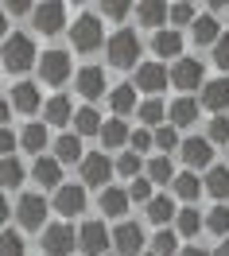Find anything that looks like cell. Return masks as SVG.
Returning <instances> with one entry per match:
<instances>
[{
	"instance_id": "6da1fadb",
	"label": "cell",
	"mask_w": 229,
	"mask_h": 256,
	"mask_svg": "<svg viewBox=\"0 0 229 256\" xmlns=\"http://www.w3.org/2000/svg\"><path fill=\"white\" fill-rule=\"evenodd\" d=\"M0 58H4V66L12 70V74H24V70H32L35 62H39V50H35V39L24 32H12L4 43H0Z\"/></svg>"
},
{
	"instance_id": "7a4b0ae2",
	"label": "cell",
	"mask_w": 229,
	"mask_h": 256,
	"mask_svg": "<svg viewBox=\"0 0 229 256\" xmlns=\"http://www.w3.org/2000/svg\"><path fill=\"white\" fill-rule=\"evenodd\" d=\"M70 43H74V50H82V54H94V50L105 43V28H101L98 16H78L74 20V28H70Z\"/></svg>"
},
{
	"instance_id": "3957f363",
	"label": "cell",
	"mask_w": 229,
	"mask_h": 256,
	"mask_svg": "<svg viewBox=\"0 0 229 256\" xmlns=\"http://www.w3.org/2000/svg\"><path fill=\"white\" fill-rule=\"evenodd\" d=\"M105 50H109V66L128 70V66H136V58H140V39H136V32H116Z\"/></svg>"
},
{
	"instance_id": "277c9868",
	"label": "cell",
	"mask_w": 229,
	"mask_h": 256,
	"mask_svg": "<svg viewBox=\"0 0 229 256\" xmlns=\"http://www.w3.org/2000/svg\"><path fill=\"white\" fill-rule=\"evenodd\" d=\"M74 248H78V233H74L66 222L43 229V256H70Z\"/></svg>"
},
{
	"instance_id": "5b68a950",
	"label": "cell",
	"mask_w": 229,
	"mask_h": 256,
	"mask_svg": "<svg viewBox=\"0 0 229 256\" xmlns=\"http://www.w3.org/2000/svg\"><path fill=\"white\" fill-rule=\"evenodd\" d=\"M35 66H39V78L47 82V86H62L70 78V54L66 50H43Z\"/></svg>"
},
{
	"instance_id": "8992f818",
	"label": "cell",
	"mask_w": 229,
	"mask_h": 256,
	"mask_svg": "<svg viewBox=\"0 0 229 256\" xmlns=\"http://www.w3.org/2000/svg\"><path fill=\"white\" fill-rule=\"evenodd\" d=\"M109 244H113V237L105 233V225H101V222H86L82 229H78V248H82L86 256H105Z\"/></svg>"
},
{
	"instance_id": "52a82bcc",
	"label": "cell",
	"mask_w": 229,
	"mask_h": 256,
	"mask_svg": "<svg viewBox=\"0 0 229 256\" xmlns=\"http://www.w3.org/2000/svg\"><path fill=\"white\" fill-rule=\"evenodd\" d=\"M43 218H47L43 194H24L16 202V222L24 225V229H43Z\"/></svg>"
},
{
	"instance_id": "ba28073f",
	"label": "cell",
	"mask_w": 229,
	"mask_h": 256,
	"mask_svg": "<svg viewBox=\"0 0 229 256\" xmlns=\"http://www.w3.org/2000/svg\"><path fill=\"white\" fill-rule=\"evenodd\" d=\"M116 244V252L120 256H140L144 252V229L140 225H132V222H120L116 225V233H109Z\"/></svg>"
},
{
	"instance_id": "9c48e42d",
	"label": "cell",
	"mask_w": 229,
	"mask_h": 256,
	"mask_svg": "<svg viewBox=\"0 0 229 256\" xmlns=\"http://www.w3.org/2000/svg\"><path fill=\"white\" fill-rule=\"evenodd\" d=\"M32 20L43 35H58L66 28V4H39L32 8Z\"/></svg>"
},
{
	"instance_id": "30bf717a",
	"label": "cell",
	"mask_w": 229,
	"mask_h": 256,
	"mask_svg": "<svg viewBox=\"0 0 229 256\" xmlns=\"http://www.w3.org/2000/svg\"><path fill=\"white\" fill-rule=\"evenodd\" d=\"M109 175H113V163L105 160V152L82 156V182H86V186H101V190H105Z\"/></svg>"
},
{
	"instance_id": "8fae6325",
	"label": "cell",
	"mask_w": 229,
	"mask_h": 256,
	"mask_svg": "<svg viewBox=\"0 0 229 256\" xmlns=\"http://www.w3.org/2000/svg\"><path fill=\"white\" fill-rule=\"evenodd\" d=\"M179 152H182V163H186V167H210V160H214V144L206 136H186V140H179Z\"/></svg>"
},
{
	"instance_id": "7c38bea8",
	"label": "cell",
	"mask_w": 229,
	"mask_h": 256,
	"mask_svg": "<svg viewBox=\"0 0 229 256\" xmlns=\"http://www.w3.org/2000/svg\"><path fill=\"white\" fill-rule=\"evenodd\" d=\"M136 90H144V94L167 90V66L164 62H140L136 66Z\"/></svg>"
},
{
	"instance_id": "4fadbf2b",
	"label": "cell",
	"mask_w": 229,
	"mask_h": 256,
	"mask_svg": "<svg viewBox=\"0 0 229 256\" xmlns=\"http://www.w3.org/2000/svg\"><path fill=\"white\" fill-rule=\"evenodd\" d=\"M54 210H58L62 218H74V214H82V210H86V186L62 182V186H58V194H54Z\"/></svg>"
},
{
	"instance_id": "5bb4252c",
	"label": "cell",
	"mask_w": 229,
	"mask_h": 256,
	"mask_svg": "<svg viewBox=\"0 0 229 256\" xmlns=\"http://www.w3.org/2000/svg\"><path fill=\"white\" fill-rule=\"evenodd\" d=\"M171 82H175L179 90H198V86H206L202 62H198V58H179L175 70H171Z\"/></svg>"
},
{
	"instance_id": "9a60e30c",
	"label": "cell",
	"mask_w": 229,
	"mask_h": 256,
	"mask_svg": "<svg viewBox=\"0 0 229 256\" xmlns=\"http://www.w3.org/2000/svg\"><path fill=\"white\" fill-rule=\"evenodd\" d=\"M202 105H206L210 112H218V116H222V112L229 109V78L206 82V86H202Z\"/></svg>"
},
{
	"instance_id": "2e32d148",
	"label": "cell",
	"mask_w": 229,
	"mask_h": 256,
	"mask_svg": "<svg viewBox=\"0 0 229 256\" xmlns=\"http://www.w3.org/2000/svg\"><path fill=\"white\" fill-rule=\"evenodd\" d=\"M32 175L39 186H62V163L54 160V156H39L32 167Z\"/></svg>"
},
{
	"instance_id": "e0dca14e",
	"label": "cell",
	"mask_w": 229,
	"mask_h": 256,
	"mask_svg": "<svg viewBox=\"0 0 229 256\" xmlns=\"http://www.w3.org/2000/svg\"><path fill=\"white\" fill-rule=\"evenodd\" d=\"M78 94L86 97V101H98L101 94H105V74H101L98 66H86V70H78Z\"/></svg>"
},
{
	"instance_id": "ac0fdd59",
	"label": "cell",
	"mask_w": 229,
	"mask_h": 256,
	"mask_svg": "<svg viewBox=\"0 0 229 256\" xmlns=\"http://www.w3.org/2000/svg\"><path fill=\"white\" fill-rule=\"evenodd\" d=\"M8 105L20 109V112H35L43 105V97H39V90H35L32 82H20V86H12V101H8Z\"/></svg>"
},
{
	"instance_id": "d6986e66",
	"label": "cell",
	"mask_w": 229,
	"mask_h": 256,
	"mask_svg": "<svg viewBox=\"0 0 229 256\" xmlns=\"http://www.w3.org/2000/svg\"><path fill=\"white\" fill-rule=\"evenodd\" d=\"M152 47H156V54H160V58H179V54H182V35L175 32V28H160Z\"/></svg>"
},
{
	"instance_id": "ffe728a7",
	"label": "cell",
	"mask_w": 229,
	"mask_h": 256,
	"mask_svg": "<svg viewBox=\"0 0 229 256\" xmlns=\"http://www.w3.org/2000/svg\"><path fill=\"white\" fill-rule=\"evenodd\" d=\"M43 120L47 124H70L74 120V105H70V97H50L47 105H43Z\"/></svg>"
},
{
	"instance_id": "44dd1931",
	"label": "cell",
	"mask_w": 229,
	"mask_h": 256,
	"mask_svg": "<svg viewBox=\"0 0 229 256\" xmlns=\"http://www.w3.org/2000/svg\"><path fill=\"white\" fill-rule=\"evenodd\" d=\"M101 144H105V152H116V148H124L128 144V124H124V120H105V124H101Z\"/></svg>"
},
{
	"instance_id": "7402d4cb",
	"label": "cell",
	"mask_w": 229,
	"mask_h": 256,
	"mask_svg": "<svg viewBox=\"0 0 229 256\" xmlns=\"http://www.w3.org/2000/svg\"><path fill=\"white\" fill-rule=\"evenodd\" d=\"M101 214L105 218H124L128 214V194L116 190V186H105L101 190Z\"/></svg>"
},
{
	"instance_id": "603a6c76",
	"label": "cell",
	"mask_w": 229,
	"mask_h": 256,
	"mask_svg": "<svg viewBox=\"0 0 229 256\" xmlns=\"http://www.w3.org/2000/svg\"><path fill=\"white\" fill-rule=\"evenodd\" d=\"M136 20H140L144 28H164V24H167V4H160V0H144V4H136Z\"/></svg>"
},
{
	"instance_id": "cb8c5ba5",
	"label": "cell",
	"mask_w": 229,
	"mask_h": 256,
	"mask_svg": "<svg viewBox=\"0 0 229 256\" xmlns=\"http://www.w3.org/2000/svg\"><path fill=\"white\" fill-rule=\"evenodd\" d=\"M167 116H171V124H175V128H190V124H194V116H198V101H194V97H179Z\"/></svg>"
},
{
	"instance_id": "d4e9b609",
	"label": "cell",
	"mask_w": 229,
	"mask_h": 256,
	"mask_svg": "<svg viewBox=\"0 0 229 256\" xmlns=\"http://www.w3.org/2000/svg\"><path fill=\"white\" fill-rule=\"evenodd\" d=\"M202 190H210L218 202H226V198H229V167H210V171H206V182H202Z\"/></svg>"
},
{
	"instance_id": "484cf974",
	"label": "cell",
	"mask_w": 229,
	"mask_h": 256,
	"mask_svg": "<svg viewBox=\"0 0 229 256\" xmlns=\"http://www.w3.org/2000/svg\"><path fill=\"white\" fill-rule=\"evenodd\" d=\"M175 214H179V210H175V202H171L167 194H152V202H148V218L160 225V229H164V225L171 222Z\"/></svg>"
},
{
	"instance_id": "4316f807",
	"label": "cell",
	"mask_w": 229,
	"mask_h": 256,
	"mask_svg": "<svg viewBox=\"0 0 229 256\" xmlns=\"http://www.w3.org/2000/svg\"><path fill=\"white\" fill-rule=\"evenodd\" d=\"M109 105H113L116 116H128L136 109V86H113V94H109Z\"/></svg>"
},
{
	"instance_id": "83f0119b",
	"label": "cell",
	"mask_w": 229,
	"mask_h": 256,
	"mask_svg": "<svg viewBox=\"0 0 229 256\" xmlns=\"http://www.w3.org/2000/svg\"><path fill=\"white\" fill-rule=\"evenodd\" d=\"M190 28H194V43H198V47H206V43H218V39H222L218 20H214V16H198Z\"/></svg>"
},
{
	"instance_id": "f1b7e54d",
	"label": "cell",
	"mask_w": 229,
	"mask_h": 256,
	"mask_svg": "<svg viewBox=\"0 0 229 256\" xmlns=\"http://www.w3.org/2000/svg\"><path fill=\"white\" fill-rule=\"evenodd\" d=\"M171 190L179 194V198H186V202H194L198 194H202V182H198V175H194V171H182V175H175Z\"/></svg>"
},
{
	"instance_id": "f546056e",
	"label": "cell",
	"mask_w": 229,
	"mask_h": 256,
	"mask_svg": "<svg viewBox=\"0 0 229 256\" xmlns=\"http://www.w3.org/2000/svg\"><path fill=\"white\" fill-rule=\"evenodd\" d=\"M20 144L28 148V152H39V156H43V148H47V124H39V120L28 124L20 132Z\"/></svg>"
},
{
	"instance_id": "4dcf8cb0",
	"label": "cell",
	"mask_w": 229,
	"mask_h": 256,
	"mask_svg": "<svg viewBox=\"0 0 229 256\" xmlns=\"http://www.w3.org/2000/svg\"><path fill=\"white\" fill-rule=\"evenodd\" d=\"M54 160L58 163L82 160V140H78V136H58V140H54Z\"/></svg>"
},
{
	"instance_id": "1f68e13d",
	"label": "cell",
	"mask_w": 229,
	"mask_h": 256,
	"mask_svg": "<svg viewBox=\"0 0 229 256\" xmlns=\"http://www.w3.org/2000/svg\"><path fill=\"white\" fill-rule=\"evenodd\" d=\"M20 182H24V163L12 160V156L0 160V186H4V190H16Z\"/></svg>"
},
{
	"instance_id": "d6a6232c",
	"label": "cell",
	"mask_w": 229,
	"mask_h": 256,
	"mask_svg": "<svg viewBox=\"0 0 229 256\" xmlns=\"http://www.w3.org/2000/svg\"><path fill=\"white\" fill-rule=\"evenodd\" d=\"M74 132H78V136H98V132H101V116L90 109V105L78 109V112H74Z\"/></svg>"
},
{
	"instance_id": "836d02e7",
	"label": "cell",
	"mask_w": 229,
	"mask_h": 256,
	"mask_svg": "<svg viewBox=\"0 0 229 256\" xmlns=\"http://www.w3.org/2000/svg\"><path fill=\"white\" fill-rule=\"evenodd\" d=\"M148 182H175V167H171L167 156H160V160L148 163Z\"/></svg>"
},
{
	"instance_id": "e575fe53",
	"label": "cell",
	"mask_w": 229,
	"mask_h": 256,
	"mask_svg": "<svg viewBox=\"0 0 229 256\" xmlns=\"http://www.w3.org/2000/svg\"><path fill=\"white\" fill-rule=\"evenodd\" d=\"M136 116H140L144 124H160V120L167 116V109H164V101H160V97H148L144 105L136 109Z\"/></svg>"
},
{
	"instance_id": "d590c367",
	"label": "cell",
	"mask_w": 229,
	"mask_h": 256,
	"mask_svg": "<svg viewBox=\"0 0 229 256\" xmlns=\"http://www.w3.org/2000/svg\"><path fill=\"white\" fill-rule=\"evenodd\" d=\"M152 248H156V256H175L179 252V237H175L171 229H160V233L152 237Z\"/></svg>"
},
{
	"instance_id": "8d00e7d4",
	"label": "cell",
	"mask_w": 229,
	"mask_h": 256,
	"mask_svg": "<svg viewBox=\"0 0 229 256\" xmlns=\"http://www.w3.org/2000/svg\"><path fill=\"white\" fill-rule=\"evenodd\" d=\"M0 256H28V244L20 233H8V229H0Z\"/></svg>"
},
{
	"instance_id": "74e56055",
	"label": "cell",
	"mask_w": 229,
	"mask_h": 256,
	"mask_svg": "<svg viewBox=\"0 0 229 256\" xmlns=\"http://www.w3.org/2000/svg\"><path fill=\"white\" fill-rule=\"evenodd\" d=\"M175 222H179V233L182 237H194L198 229H202V218H198V210H179V214H175Z\"/></svg>"
},
{
	"instance_id": "f35d334b",
	"label": "cell",
	"mask_w": 229,
	"mask_h": 256,
	"mask_svg": "<svg viewBox=\"0 0 229 256\" xmlns=\"http://www.w3.org/2000/svg\"><path fill=\"white\" fill-rule=\"evenodd\" d=\"M206 229L218 233V237H226V233H229V210L226 206H214L210 214H206Z\"/></svg>"
},
{
	"instance_id": "ab89813d",
	"label": "cell",
	"mask_w": 229,
	"mask_h": 256,
	"mask_svg": "<svg viewBox=\"0 0 229 256\" xmlns=\"http://www.w3.org/2000/svg\"><path fill=\"white\" fill-rule=\"evenodd\" d=\"M152 148H160V152H175V148H179V132H175L171 124H164L156 136H152Z\"/></svg>"
},
{
	"instance_id": "60d3db41",
	"label": "cell",
	"mask_w": 229,
	"mask_h": 256,
	"mask_svg": "<svg viewBox=\"0 0 229 256\" xmlns=\"http://www.w3.org/2000/svg\"><path fill=\"white\" fill-rule=\"evenodd\" d=\"M113 171H116V175H124V178H136V175H140V156H136V152H124V156L116 160Z\"/></svg>"
},
{
	"instance_id": "b9f144b4",
	"label": "cell",
	"mask_w": 229,
	"mask_h": 256,
	"mask_svg": "<svg viewBox=\"0 0 229 256\" xmlns=\"http://www.w3.org/2000/svg\"><path fill=\"white\" fill-rule=\"evenodd\" d=\"M210 144H226L229 148V116H214L210 120V136H206Z\"/></svg>"
},
{
	"instance_id": "7bdbcfd3",
	"label": "cell",
	"mask_w": 229,
	"mask_h": 256,
	"mask_svg": "<svg viewBox=\"0 0 229 256\" xmlns=\"http://www.w3.org/2000/svg\"><path fill=\"white\" fill-rule=\"evenodd\" d=\"M167 20H171V24H194L198 12H194V4H171V8H167Z\"/></svg>"
},
{
	"instance_id": "ee69618b",
	"label": "cell",
	"mask_w": 229,
	"mask_h": 256,
	"mask_svg": "<svg viewBox=\"0 0 229 256\" xmlns=\"http://www.w3.org/2000/svg\"><path fill=\"white\" fill-rule=\"evenodd\" d=\"M124 194H128V202H144L148 206V202H152V182H148V178H132V186Z\"/></svg>"
},
{
	"instance_id": "f6af8a7d",
	"label": "cell",
	"mask_w": 229,
	"mask_h": 256,
	"mask_svg": "<svg viewBox=\"0 0 229 256\" xmlns=\"http://www.w3.org/2000/svg\"><path fill=\"white\" fill-rule=\"evenodd\" d=\"M214 62L222 66V70H229V35H222V39L214 43Z\"/></svg>"
},
{
	"instance_id": "bcb514c9",
	"label": "cell",
	"mask_w": 229,
	"mask_h": 256,
	"mask_svg": "<svg viewBox=\"0 0 229 256\" xmlns=\"http://www.w3.org/2000/svg\"><path fill=\"white\" fill-rule=\"evenodd\" d=\"M128 144L136 148V156H140V152H148V148H152V132H148V128H140V132H132V136H128Z\"/></svg>"
},
{
	"instance_id": "7dc6e473",
	"label": "cell",
	"mask_w": 229,
	"mask_h": 256,
	"mask_svg": "<svg viewBox=\"0 0 229 256\" xmlns=\"http://www.w3.org/2000/svg\"><path fill=\"white\" fill-rule=\"evenodd\" d=\"M20 144V136H12V132H8V128H0V160H8V156H12V148Z\"/></svg>"
},
{
	"instance_id": "c3c4849f",
	"label": "cell",
	"mask_w": 229,
	"mask_h": 256,
	"mask_svg": "<svg viewBox=\"0 0 229 256\" xmlns=\"http://www.w3.org/2000/svg\"><path fill=\"white\" fill-rule=\"evenodd\" d=\"M132 8L128 4H101V16H109V20H124Z\"/></svg>"
},
{
	"instance_id": "681fc988",
	"label": "cell",
	"mask_w": 229,
	"mask_h": 256,
	"mask_svg": "<svg viewBox=\"0 0 229 256\" xmlns=\"http://www.w3.org/2000/svg\"><path fill=\"white\" fill-rule=\"evenodd\" d=\"M4 12H12V16H28V12H32V4H24V0H12V4H4Z\"/></svg>"
},
{
	"instance_id": "f907efd6",
	"label": "cell",
	"mask_w": 229,
	"mask_h": 256,
	"mask_svg": "<svg viewBox=\"0 0 229 256\" xmlns=\"http://www.w3.org/2000/svg\"><path fill=\"white\" fill-rule=\"evenodd\" d=\"M8 214H12V210H8V198L0 194V229H4V222H8Z\"/></svg>"
},
{
	"instance_id": "816d5d0a",
	"label": "cell",
	"mask_w": 229,
	"mask_h": 256,
	"mask_svg": "<svg viewBox=\"0 0 229 256\" xmlns=\"http://www.w3.org/2000/svg\"><path fill=\"white\" fill-rule=\"evenodd\" d=\"M4 39H8V12L0 8V43H4Z\"/></svg>"
},
{
	"instance_id": "f5cc1de1",
	"label": "cell",
	"mask_w": 229,
	"mask_h": 256,
	"mask_svg": "<svg viewBox=\"0 0 229 256\" xmlns=\"http://www.w3.org/2000/svg\"><path fill=\"white\" fill-rule=\"evenodd\" d=\"M8 112H12V105H8L4 97H0V128H4V120H8Z\"/></svg>"
},
{
	"instance_id": "db71d44e",
	"label": "cell",
	"mask_w": 229,
	"mask_h": 256,
	"mask_svg": "<svg viewBox=\"0 0 229 256\" xmlns=\"http://www.w3.org/2000/svg\"><path fill=\"white\" fill-rule=\"evenodd\" d=\"M179 256H210V252H202V248H198V244H194V248H182Z\"/></svg>"
},
{
	"instance_id": "11a10c76",
	"label": "cell",
	"mask_w": 229,
	"mask_h": 256,
	"mask_svg": "<svg viewBox=\"0 0 229 256\" xmlns=\"http://www.w3.org/2000/svg\"><path fill=\"white\" fill-rule=\"evenodd\" d=\"M214 256H229V240H226V244H218V252H214Z\"/></svg>"
},
{
	"instance_id": "9f6ffc18",
	"label": "cell",
	"mask_w": 229,
	"mask_h": 256,
	"mask_svg": "<svg viewBox=\"0 0 229 256\" xmlns=\"http://www.w3.org/2000/svg\"><path fill=\"white\" fill-rule=\"evenodd\" d=\"M140 256H156V252H140Z\"/></svg>"
},
{
	"instance_id": "6f0895ef",
	"label": "cell",
	"mask_w": 229,
	"mask_h": 256,
	"mask_svg": "<svg viewBox=\"0 0 229 256\" xmlns=\"http://www.w3.org/2000/svg\"><path fill=\"white\" fill-rule=\"evenodd\" d=\"M226 152H229V148H226Z\"/></svg>"
}]
</instances>
